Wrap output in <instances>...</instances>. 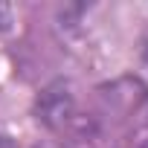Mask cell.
<instances>
[{
	"label": "cell",
	"mask_w": 148,
	"mask_h": 148,
	"mask_svg": "<svg viewBox=\"0 0 148 148\" xmlns=\"http://www.w3.org/2000/svg\"><path fill=\"white\" fill-rule=\"evenodd\" d=\"M0 148H15V145H12V139H9V136L0 134Z\"/></svg>",
	"instance_id": "2"
},
{
	"label": "cell",
	"mask_w": 148,
	"mask_h": 148,
	"mask_svg": "<svg viewBox=\"0 0 148 148\" xmlns=\"http://www.w3.org/2000/svg\"><path fill=\"white\" fill-rule=\"evenodd\" d=\"M9 23H12V12H9V6H3V3H0V32H3V29H9Z\"/></svg>",
	"instance_id": "1"
}]
</instances>
